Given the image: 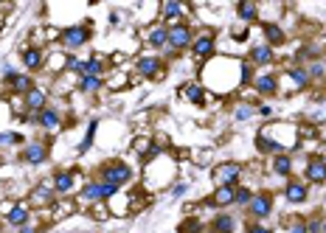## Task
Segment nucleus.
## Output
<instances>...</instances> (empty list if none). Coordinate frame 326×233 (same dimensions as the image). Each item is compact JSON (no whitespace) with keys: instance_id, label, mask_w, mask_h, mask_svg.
I'll return each mask as SVG.
<instances>
[{"instance_id":"f257e3e1","label":"nucleus","mask_w":326,"mask_h":233,"mask_svg":"<svg viewBox=\"0 0 326 233\" xmlns=\"http://www.w3.org/2000/svg\"><path fill=\"white\" fill-rule=\"evenodd\" d=\"M132 177L127 163H110L102 169V183H110V186H124V183Z\"/></svg>"},{"instance_id":"f03ea898","label":"nucleus","mask_w":326,"mask_h":233,"mask_svg":"<svg viewBox=\"0 0 326 233\" xmlns=\"http://www.w3.org/2000/svg\"><path fill=\"white\" fill-rule=\"evenodd\" d=\"M87 40H90V28L87 26H73V28H65L62 31L65 48H82Z\"/></svg>"},{"instance_id":"7ed1b4c3","label":"nucleus","mask_w":326,"mask_h":233,"mask_svg":"<svg viewBox=\"0 0 326 233\" xmlns=\"http://www.w3.org/2000/svg\"><path fill=\"white\" fill-rule=\"evenodd\" d=\"M188 43H191V31H188L186 23H175V26L169 28V45L175 48V51H183Z\"/></svg>"},{"instance_id":"20e7f679","label":"nucleus","mask_w":326,"mask_h":233,"mask_svg":"<svg viewBox=\"0 0 326 233\" xmlns=\"http://www.w3.org/2000/svg\"><path fill=\"white\" fill-rule=\"evenodd\" d=\"M116 191H118V186H110V183H102V180H93V183H87V186H85V200H107V197H112V194H116Z\"/></svg>"},{"instance_id":"39448f33","label":"nucleus","mask_w":326,"mask_h":233,"mask_svg":"<svg viewBox=\"0 0 326 233\" xmlns=\"http://www.w3.org/2000/svg\"><path fill=\"white\" fill-rule=\"evenodd\" d=\"M236 177H239V166L236 163H222V166H217V171H214V180L219 186H234Z\"/></svg>"},{"instance_id":"423d86ee","label":"nucleus","mask_w":326,"mask_h":233,"mask_svg":"<svg viewBox=\"0 0 326 233\" xmlns=\"http://www.w3.org/2000/svg\"><path fill=\"white\" fill-rule=\"evenodd\" d=\"M45 158H48V146H45V143H28V146L23 149V160L31 163V166H40Z\"/></svg>"},{"instance_id":"0eeeda50","label":"nucleus","mask_w":326,"mask_h":233,"mask_svg":"<svg viewBox=\"0 0 326 233\" xmlns=\"http://www.w3.org/2000/svg\"><path fill=\"white\" fill-rule=\"evenodd\" d=\"M306 177H310L312 183H323V180H326V160L312 158L310 166H306Z\"/></svg>"},{"instance_id":"6e6552de","label":"nucleus","mask_w":326,"mask_h":233,"mask_svg":"<svg viewBox=\"0 0 326 233\" xmlns=\"http://www.w3.org/2000/svg\"><path fill=\"white\" fill-rule=\"evenodd\" d=\"M26 110H45V90H40V87H31V90L26 93Z\"/></svg>"},{"instance_id":"1a4fd4ad","label":"nucleus","mask_w":326,"mask_h":233,"mask_svg":"<svg viewBox=\"0 0 326 233\" xmlns=\"http://www.w3.org/2000/svg\"><path fill=\"white\" fill-rule=\"evenodd\" d=\"M270 208H273V202H270L267 194H256L251 200V213H253V217H267Z\"/></svg>"},{"instance_id":"9d476101","label":"nucleus","mask_w":326,"mask_h":233,"mask_svg":"<svg viewBox=\"0 0 326 233\" xmlns=\"http://www.w3.org/2000/svg\"><path fill=\"white\" fill-rule=\"evenodd\" d=\"M161 68H163V62L158 56H144V59H138V70L144 76H158L161 73Z\"/></svg>"},{"instance_id":"9b49d317","label":"nucleus","mask_w":326,"mask_h":233,"mask_svg":"<svg viewBox=\"0 0 326 233\" xmlns=\"http://www.w3.org/2000/svg\"><path fill=\"white\" fill-rule=\"evenodd\" d=\"M6 222L9 225H28V205H14L9 213H6Z\"/></svg>"},{"instance_id":"f8f14e48","label":"nucleus","mask_w":326,"mask_h":233,"mask_svg":"<svg viewBox=\"0 0 326 233\" xmlns=\"http://www.w3.org/2000/svg\"><path fill=\"white\" fill-rule=\"evenodd\" d=\"M73 171H59V174L54 177V191H59V194H68L70 188H73Z\"/></svg>"},{"instance_id":"ddd939ff","label":"nucleus","mask_w":326,"mask_h":233,"mask_svg":"<svg viewBox=\"0 0 326 233\" xmlns=\"http://www.w3.org/2000/svg\"><path fill=\"white\" fill-rule=\"evenodd\" d=\"M194 53H197L200 59L211 56V53H214V37H211V34H205V37H200L197 43H194Z\"/></svg>"},{"instance_id":"4468645a","label":"nucleus","mask_w":326,"mask_h":233,"mask_svg":"<svg viewBox=\"0 0 326 233\" xmlns=\"http://www.w3.org/2000/svg\"><path fill=\"white\" fill-rule=\"evenodd\" d=\"M23 65H26L28 70H37L40 65H43V53H40V48H26V51H23Z\"/></svg>"},{"instance_id":"2eb2a0df","label":"nucleus","mask_w":326,"mask_h":233,"mask_svg":"<svg viewBox=\"0 0 326 233\" xmlns=\"http://www.w3.org/2000/svg\"><path fill=\"white\" fill-rule=\"evenodd\" d=\"M287 200L290 202H304L306 200V186L304 183H298V180L287 183Z\"/></svg>"},{"instance_id":"dca6fc26","label":"nucleus","mask_w":326,"mask_h":233,"mask_svg":"<svg viewBox=\"0 0 326 233\" xmlns=\"http://www.w3.org/2000/svg\"><path fill=\"white\" fill-rule=\"evenodd\" d=\"M163 43H169V28L161 23V26H155L149 31V45L152 48H163Z\"/></svg>"},{"instance_id":"f3484780","label":"nucleus","mask_w":326,"mask_h":233,"mask_svg":"<svg viewBox=\"0 0 326 233\" xmlns=\"http://www.w3.org/2000/svg\"><path fill=\"white\" fill-rule=\"evenodd\" d=\"M37 121H40V127H45V129H56L59 127V112L56 110H43L37 115Z\"/></svg>"},{"instance_id":"a211bd4d","label":"nucleus","mask_w":326,"mask_h":233,"mask_svg":"<svg viewBox=\"0 0 326 233\" xmlns=\"http://www.w3.org/2000/svg\"><path fill=\"white\" fill-rule=\"evenodd\" d=\"M251 59H253L256 65H267L270 59H273V48H270V45H256V48L251 51Z\"/></svg>"},{"instance_id":"6ab92c4d","label":"nucleus","mask_w":326,"mask_h":233,"mask_svg":"<svg viewBox=\"0 0 326 233\" xmlns=\"http://www.w3.org/2000/svg\"><path fill=\"white\" fill-rule=\"evenodd\" d=\"M211 202H214V205H231V202H234V186H219Z\"/></svg>"},{"instance_id":"aec40b11","label":"nucleus","mask_w":326,"mask_h":233,"mask_svg":"<svg viewBox=\"0 0 326 233\" xmlns=\"http://www.w3.org/2000/svg\"><path fill=\"white\" fill-rule=\"evenodd\" d=\"M256 90L262 93V95H273L278 90V82H276V76H262V79L256 82Z\"/></svg>"},{"instance_id":"412c9836","label":"nucleus","mask_w":326,"mask_h":233,"mask_svg":"<svg viewBox=\"0 0 326 233\" xmlns=\"http://www.w3.org/2000/svg\"><path fill=\"white\" fill-rule=\"evenodd\" d=\"M9 85H11V90H14V93H23V95L31 90V79H28V73H17Z\"/></svg>"},{"instance_id":"4be33fe9","label":"nucleus","mask_w":326,"mask_h":233,"mask_svg":"<svg viewBox=\"0 0 326 233\" xmlns=\"http://www.w3.org/2000/svg\"><path fill=\"white\" fill-rule=\"evenodd\" d=\"M211 228H214V233H234L236 222L228 217V213H222V217H217V219H214V225H211Z\"/></svg>"},{"instance_id":"5701e85b","label":"nucleus","mask_w":326,"mask_h":233,"mask_svg":"<svg viewBox=\"0 0 326 233\" xmlns=\"http://www.w3.org/2000/svg\"><path fill=\"white\" fill-rule=\"evenodd\" d=\"M51 188H54L51 183H43V186H40V188L31 194V200L37 202V205H45V202H51Z\"/></svg>"},{"instance_id":"b1692460","label":"nucleus","mask_w":326,"mask_h":233,"mask_svg":"<svg viewBox=\"0 0 326 233\" xmlns=\"http://www.w3.org/2000/svg\"><path fill=\"white\" fill-rule=\"evenodd\" d=\"M102 70H104V62H102V59H96V56H93V59H87V62H85L82 73H85V76H99Z\"/></svg>"},{"instance_id":"393cba45","label":"nucleus","mask_w":326,"mask_h":233,"mask_svg":"<svg viewBox=\"0 0 326 233\" xmlns=\"http://www.w3.org/2000/svg\"><path fill=\"white\" fill-rule=\"evenodd\" d=\"M256 3H251V0H245V3H239V17H242V20H245V23H251L253 20V17H256Z\"/></svg>"},{"instance_id":"a878e982","label":"nucleus","mask_w":326,"mask_h":233,"mask_svg":"<svg viewBox=\"0 0 326 233\" xmlns=\"http://www.w3.org/2000/svg\"><path fill=\"white\" fill-rule=\"evenodd\" d=\"M183 95H188V99H191L194 104H203V101H205L203 87H197V85H188V87H183Z\"/></svg>"},{"instance_id":"bb28decb","label":"nucleus","mask_w":326,"mask_h":233,"mask_svg":"<svg viewBox=\"0 0 326 233\" xmlns=\"http://www.w3.org/2000/svg\"><path fill=\"white\" fill-rule=\"evenodd\" d=\"M290 169H293V163H290V158H284V154H278V158L273 160V171H276V174H290Z\"/></svg>"},{"instance_id":"cd10ccee","label":"nucleus","mask_w":326,"mask_h":233,"mask_svg":"<svg viewBox=\"0 0 326 233\" xmlns=\"http://www.w3.org/2000/svg\"><path fill=\"white\" fill-rule=\"evenodd\" d=\"M264 34H267L270 45H278V43H281V40H284L281 28H278V26H273V23H267V26H264Z\"/></svg>"},{"instance_id":"c85d7f7f","label":"nucleus","mask_w":326,"mask_h":233,"mask_svg":"<svg viewBox=\"0 0 326 233\" xmlns=\"http://www.w3.org/2000/svg\"><path fill=\"white\" fill-rule=\"evenodd\" d=\"M290 76H293V82H295L298 87H306V85H310V73H306L304 68H293V70H290Z\"/></svg>"},{"instance_id":"c756f323","label":"nucleus","mask_w":326,"mask_h":233,"mask_svg":"<svg viewBox=\"0 0 326 233\" xmlns=\"http://www.w3.org/2000/svg\"><path fill=\"white\" fill-rule=\"evenodd\" d=\"M99 87H102V79H99V76H85V79H82V90L85 93H96Z\"/></svg>"},{"instance_id":"7c9ffc66","label":"nucleus","mask_w":326,"mask_h":233,"mask_svg":"<svg viewBox=\"0 0 326 233\" xmlns=\"http://www.w3.org/2000/svg\"><path fill=\"white\" fill-rule=\"evenodd\" d=\"M251 200H253V194L247 188H234V202L236 205H251Z\"/></svg>"},{"instance_id":"2f4dec72","label":"nucleus","mask_w":326,"mask_h":233,"mask_svg":"<svg viewBox=\"0 0 326 233\" xmlns=\"http://www.w3.org/2000/svg\"><path fill=\"white\" fill-rule=\"evenodd\" d=\"M180 11H183V6H180V3H166L161 14H163V20H171V17H177Z\"/></svg>"},{"instance_id":"473e14b6","label":"nucleus","mask_w":326,"mask_h":233,"mask_svg":"<svg viewBox=\"0 0 326 233\" xmlns=\"http://www.w3.org/2000/svg\"><path fill=\"white\" fill-rule=\"evenodd\" d=\"M259 149H262V152H276V149H278V143L276 141H267V135H259Z\"/></svg>"},{"instance_id":"72a5a7b5","label":"nucleus","mask_w":326,"mask_h":233,"mask_svg":"<svg viewBox=\"0 0 326 233\" xmlns=\"http://www.w3.org/2000/svg\"><path fill=\"white\" fill-rule=\"evenodd\" d=\"M180 233H200V225L194 222V219H188V222L180 225Z\"/></svg>"},{"instance_id":"f704fd0d","label":"nucleus","mask_w":326,"mask_h":233,"mask_svg":"<svg viewBox=\"0 0 326 233\" xmlns=\"http://www.w3.org/2000/svg\"><path fill=\"white\" fill-rule=\"evenodd\" d=\"M251 112H253L251 107H247V104H242L239 110H236V118H239V121H245V118H251Z\"/></svg>"},{"instance_id":"c9c22d12","label":"nucleus","mask_w":326,"mask_h":233,"mask_svg":"<svg viewBox=\"0 0 326 233\" xmlns=\"http://www.w3.org/2000/svg\"><path fill=\"white\" fill-rule=\"evenodd\" d=\"M321 230H323V225L318 222V219H312V222L306 225V233H321Z\"/></svg>"},{"instance_id":"e433bc0d","label":"nucleus","mask_w":326,"mask_h":233,"mask_svg":"<svg viewBox=\"0 0 326 233\" xmlns=\"http://www.w3.org/2000/svg\"><path fill=\"white\" fill-rule=\"evenodd\" d=\"M239 68H242V82H245V85H247V82H251V65H239Z\"/></svg>"},{"instance_id":"4c0bfd02","label":"nucleus","mask_w":326,"mask_h":233,"mask_svg":"<svg viewBox=\"0 0 326 233\" xmlns=\"http://www.w3.org/2000/svg\"><path fill=\"white\" fill-rule=\"evenodd\" d=\"M247 233H273L270 228H262V225H251V228H247Z\"/></svg>"},{"instance_id":"58836bf2","label":"nucleus","mask_w":326,"mask_h":233,"mask_svg":"<svg viewBox=\"0 0 326 233\" xmlns=\"http://www.w3.org/2000/svg\"><path fill=\"white\" fill-rule=\"evenodd\" d=\"M290 233H306V225H304V222L293 225V230H290Z\"/></svg>"},{"instance_id":"ea45409f","label":"nucleus","mask_w":326,"mask_h":233,"mask_svg":"<svg viewBox=\"0 0 326 233\" xmlns=\"http://www.w3.org/2000/svg\"><path fill=\"white\" fill-rule=\"evenodd\" d=\"M186 188H188V186H186V183H180V186H175V197H180V194H186Z\"/></svg>"},{"instance_id":"a19ab883","label":"nucleus","mask_w":326,"mask_h":233,"mask_svg":"<svg viewBox=\"0 0 326 233\" xmlns=\"http://www.w3.org/2000/svg\"><path fill=\"white\" fill-rule=\"evenodd\" d=\"M20 233H37V228H34V225H23Z\"/></svg>"},{"instance_id":"79ce46f5","label":"nucleus","mask_w":326,"mask_h":233,"mask_svg":"<svg viewBox=\"0 0 326 233\" xmlns=\"http://www.w3.org/2000/svg\"><path fill=\"white\" fill-rule=\"evenodd\" d=\"M312 76H323V68H321V65H312Z\"/></svg>"},{"instance_id":"37998d69","label":"nucleus","mask_w":326,"mask_h":233,"mask_svg":"<svg viewBox=\"0 0 326 233\" xmlns=\"http://www.w3.org/2000/svg\"><path fill=\"white\" fill-rule=\"evenodd\" d=\"M323 233H326V222H323Z\"/></svg>"}]
</instances>
